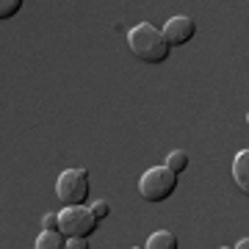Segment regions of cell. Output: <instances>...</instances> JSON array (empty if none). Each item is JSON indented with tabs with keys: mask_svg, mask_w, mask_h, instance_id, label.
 Wrapping results in <instances>:
<instances>
[{
	"mask_svg": "<svg viewBox=\"0 0 249 249\" xmlns=\"http://www.w3.org/2000/svg\"><path fill=\"white\" fill-rule=\"evenodd\" d=\"M127 47H130V53L144 64H163L172 53V47H169V42H166L163 31L155 28L152 22H139L136 28H130V34H127Z\"/></svg>",
	"mask_w": 249,
	"mask_h": 249,
	"instance_id": "6da1fadb",
	"label": "cell"
},
{
	"mask_svg": "<svg viewBox=\"0 0 249 249\" xmlns=\"http://www.w3.org/2000/svg\"><path fill=\"white\" fill-rule=\"evenodd\" d=\"M178 188V175L166 166H152L142 175L139 180V194H142L144 202H152V205H160L166 202Z\"/></svg>",
	"mask_w": 249,
	"mask_h": 249,
	"instance_id": "7a4b0ae2",
	"label": "cell"
},
{
	"mask_svg": "<svg viewBox=\"0 0 249 249\" xmlns=\"http://www.w3.org/2000/svg\"><path fill=\"white\" fill-rule=\"evenodd\" d=\"M89 172L86 169H67L55 180V196L67 208H83L89 199Z\"/></svg>",
	"mask_w": 249,
	"mask_h": 249,
	"instance_id": "3957f363",
	"label": "cell"
},
{
	"mask_svg": "<svg viewBox=\"0 0 249 249\" xmlns=\"http://www.w3.org/2000/svg\"><path fill=\"white\" fill-rule=\"evenodd\" d=\"M64 238H89L97 230V216L91 213V208H64L58 213Z\"/></svg>",
	"mask_w": 249,
	"mask_h": 249,
	"instance_id": "277c9868",
	"label": "cell"
},
{
	"mask_svg": "<svg viewBox=\"0 0 249 249\" xmlns=\"http://www.w3.org/2000/svg\"><path fill=\"white\" fill-rule=\"evenodd\" d=\"M163 36H166L169 47H183V45H188V42L196 36V22L191 17H186V14L172 17L169 22L163 25Z\"/></svg>",
	"mask_w": 249,
	"mask_h": 249,
	"instance_id": "5b68a950",
	"label": "cell"
},
{
	"mask_svg": "<svg viewBox=\"0 0 249 249\" xmlns=\"http://www.w3.org/2000/svg\"><path fill=\"white\" fill-rule=\"evenodd\" d=\"M232 183L238 186L241 194L249 196V150H241L232 160Z\"/></svg>",
	"mask_w": 249,
	"mask_h": 249,
	"instance_id": "8992f818",
	"label": "cell"
},
{
	"mask_svg": "<svg viewBox=\"0 0 249 249\" xmlns=\"http://www.w3.org/2000/svg\"><path fill=\"white\" fill-rule=\"evenodd\" d=\"M144 249H180V241H178L175 232L158 230V232H152L150 238H147V247Z\"/></svg>",
	"mask_w": 249,
	"mask_h": 249,
	"instance_id": "52a82bcc",
	"label": "cell"
},
{
	"mask_svg": "<svg viewBox=\"0 0 249 249\" xmlns=\"http://www.w3.org/2000/svg\"><path fill=\"white\" fill-rule=\"evenodd\" d=\"M34 249H67V238H64L61 232H47V230H42V235L36 238Z\"/></svg>",
	"mask_w": 249,
	"mask_h": 249,
	"instance_id": "ba28073f",
	"label": "cell"
},
{
	"mask_svg": "<svg viewBox=\"0 0 249 249\" xmlns=\"http://www.w3.org/2000/svg\"><path fill=\"white\" fill-rule=\"evenodd\" d=\"M186 166H188V155H186V152H183V150L169 152V158H166V169H172L175 175H183Z\"/></svg>",
	"mask_w": 249,
	"mask_h": 249,
	"instance_id": "9c48e42d",
	"label": "cell"
},
{
	"mask_svg": "<svg viewBox=\"0 0 249 249\" xmlns=\"http://www.w3.org/2000/svg\"><path fill=\"white\" fill-rule=\"evenodd\" d=\"M19 9H22V0H3V3H0V19H3V22L11 19Z\"/></svg>",
	"mask_w": 249,
	"mask_h": 249,
	"instance_id": "30bf717a",
	"label": "cell"
},
{
	"mask_svg": "<svg viewBox=\"0 0 249 249\" xmlns=\"http://www.w3.org/2000/svg\"><path fill=\"white\" fill-rule=\"evenodd\" d=\"M42 227H45L47 232H61V222H58V213H47L45 219H42Z\"/></svg>",
	"mask_w": 249,
	"mask_h": 249,
	"instance_id": "8fae6325",
	"label": "cell"
},
{
	"mask_svg": "<svg viewBox=\"0 0 249 249\" xmlns=\"http://www.w3.org/2000/svg\"><path fill=\"white\" fill-rule=\"evenodd\" d=\"M91 213L97 216V222H100V219H108V213H111V208H108V202H106V199H97V202L91 205Z\"/></svg>",
	"mask_w": 249,
	"mask_h": 249,
	"instance_id": "7c38bea8",
	"label": "cell"
},
{
	"mask_svg": "<svg viewBox=\"0 0 249 249\" xmlns=\"http://www.w3.org/2000/svg\"><path fill=\"white\" fill-rule=\"evenodd\" d=\"M67 249H89L86 238H67Z\"/></svg>",
	"mask_w": 249,
	"mask_h": 249,
	"instance_id": "4fadbf2b",
	"label": "cell"
},
{
	"mask_svg": "<svg viewBox=\"0 0 249 249\" xmlns=\"http://www.w3.org/2000/svg\"><path fill=\"white\" fill-rule=\"evenodd\" d=\"M232 249H249V238H241V241H238V244H235Z\"/></svg>",
	"mask_w": 249,
	"mask_h": 249,
	"instance_id": "5bb4252c",
	"label": "cell"
},
{
	"mask_svg": "<svg viewBox=\"0 0 249 249\" xmlns=\"http://www.w3.org/2000/svg\"><path fill=\"white\" fill-rule=\"evenodd\" d=\"M247 124H249V114H247Z\"/></svg>",
	"mask_w": 249,
	"mask_h": 249,
	"instance_id": "9a60e30c",
	"label": "cell"
},
{
	"mask_svg": "<svg viewBox=\"0 0 249 249\" xmlns=\"http://www.w3.org/2000/svg\"><path fill=\"white\" fill-rule=\"evenodd\" d=\"M222 249H230V247H222Z\"/></svg>",
	"mask_w": 249,
	"mask_h": 249,
	"instance_id": "2e32d148",
	"label": "cell"
}]
</instances>
